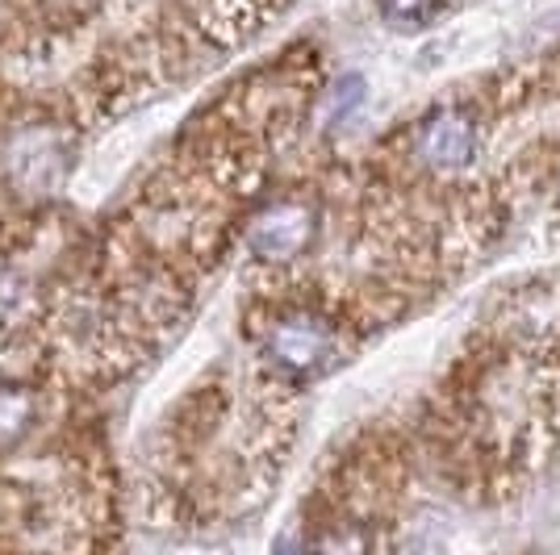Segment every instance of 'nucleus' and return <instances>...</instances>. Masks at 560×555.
Listing matches in <instances>:
<instances>
[{"instance_id": "obj_1", "label": "nucleus", "mask_w": 560, "mask_h": 555, "mask_svg": "<svg viewBox=\"0 0 560 555\" xmlns=\"http://www.w3.org/2000/svg\"><path fill=\"white\" fill-rule=\"evenodd\" d=\"M264 355L284 376H298V380L318 376L335 359V330L327 318L305 314V309L284 314L264 330Z\"/></svg>"}, {"instance_id": "obj_2", "label": "nucleus", "mask_w": 560, "mask_h": 555, "mask_svg": "<svg viewBox=\"0 0 560 555\" xmlns=\"http://www.w3.org/2000/svg\"><path fill=\"white\" fill-rule=\"evenodd\" d=\"M155 121H160V114L135 117V121L117 126L109 139L96 142L93 151L84 155V163H80V172H75V197L80 201H101L105 192H114V185L126 176V167L139 160V151L151 142Z\"/></svg>"}, {"instance_id": "obj_3", "label": "nucleus", "mask_w": 560, "mask_h": 555, "mask_svg": "<svg viewBox=\"0 0 560 555\" xmlns=\"http://www.w3.org/2000/svg\"><path fill=\"white\" fill-rule=\"evenodd\" d=\"M415 151H419V163L431 167V172H465L468 163L477 160L481 151V130H477V117L460 109V105H444L427 117L415 134Z\"/></svg>"}, {"instance_id": "obj_4", "label": "nucleus", "mask_w": 560, "mask_h": 555, "mask_svg": "<svg viewBox=\"0 0 560 555\" xmlns=\"http://www.w3.org/2000/svg\"><path fill=\"white\" fill-rule=\"evenodd\" d=\"M318 231V213L305 201H277L252 222V255L264 263H289L314 243Z\"/></svg>"}, {"instance_id": "obj_5", "label": "nucleus", "mask_w": 560, "mask_h": 555, "mask_svg": "<svg viewBox=\"0 0 560 555\" xmlns=\"http://www.w3.org/2000/svg\"><path fill=\"white\" fill-rule=\"evenodd\" d=\"M4 167H9V185L22 192H47L55 188L59 172H63V142L47 126H30L4 151Z\"/></svg>"}, {"instance_id": "obj_6", "label": "nucleus", "mask_w": 560, "mask_h": 555, "mask_svg": "<svg viewBox=\"0 0 560 555\" xmlns=\"http://www.w3.org/2000/svg\"><path fill=\"white\" fill-rule=\"evenodd\" d=\"M34 422V401L22 389H0V447L18 442Z\"/></svg>"}, {"instance_id": "obj_7", "label": "nucleus", "mask_w": 560, "mask_h": 555, "mask_svg": "<svg viewBox=\"0 0 560 555\" xmlns=\"http://www.w3.org/2000/svg\"><path fill=\"white\" fill-rule=\"evenodd\" d=\"M314 555H373V539L364 527L348 522V527H335V531L323 534Z\"/></svg>"}, {"instance_id": "obj_8", "label": "nucleus", "mask_w": 560, "mask_h": 555, "mask_svg": "<svg viewBox=\"0 0 560 555\" xmlns=\"http://www.w3.org/2000/svg\"><path fill=\"white\" fill-rule=\"evenodd\" d=\"M25 305H30V288L18 276H0V322H13L22 318Z\"/></svg>"}, {"instance_id": "obj_9", "label": "nucleus", "mask_w": 560, "mask_h": 555, "mask_svg": "<svg viewBox=\"0 0 560 555\" xmlns=\"http://www.w3.org/2000/svg\"><path fill=\"white\" fill-rule=\"evenodd\" d=\"M381 9L394 22H422V17H431L435 0H381Z\"/></svg>"}]
</instances>
